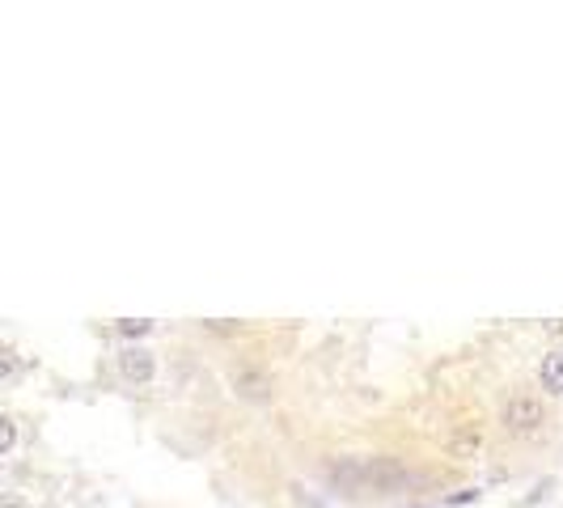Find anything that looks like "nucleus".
Wrapping results in <instances>:
<instances>
[{
    "instance_id": "1",
    "label": "nucleus",
    "mask_w": 563,
    "mask_h": 508,
    "mask_svg": "<svg viewBox=\"0 0 563 508\" xmlns=\"http://www.w3.org/2000/svg\"><path fill=\"white\" fill-rule=\"evenodd\" d=\"M546 424V411L538 398H529V394H517V398H508L505 407V428L517 432V436H534V432Z\"/></svg>"
},
{
    "instance_id": "2",
    "label": "nucleus",
    "mask_w": 563,
    "mask_h": 508,
    "mask_svg": "<svg viewBox=\"0 0 563 508\" xmlns=\"http://www.w3.org/2000/svg\"><path fill=\"white\" fill-rule=\"evenodd\" d=\"M229 386H234L242 398H251V403H267L272 398V377L263 369H254V365H237L234 373H229Z\"/></svg>"
},
{
    "instance_id": "3",
    "label": "nucleus",
    "mask_w": 563,
    "mask_h": 508,
    "mask_svg": "<svg viewBox=\"0 0 563 508\" xmlns=\"http://www.w3.org/2000/svg\"><path fill=\"white\" fill-rule=\"evenodd\" d=\"M119 373H123L127 381H136V386L153 381V373H157L153 352H144V348H127V352L119 356Z\"/></svg>"
},
{
    "instance_id": "4",
    "label": "nucleus",
    "mask_w": 563,
    "mask_h": 508,
    "mask_svg": "<svg viewBox=\"0 0 563 508\" xmlns=\"http://www.w3.org/2000/svg\"><path fill=\"white\" fill-rule=\"evenodd\" d=\"M538 381H543L546 394H563V352H559V348L543 356V365H538Z\"/></svg>"
},
{
    "instance_id": "5",
    "label": "nucleus",
    "mask_w": 563,
    "mask_h": 508,
    "mask_svg": "<svg viewBox=\"0 0 563 508\" xmlns=\"http://www.w3.org/2000/svg\"><path fill=\"white\" fill-rule=\"evenodd\" d=\"M153 331V322L149 318H119V335H127V339H140V335Z\"/></svg>"
},
{
    "instance_id": "6",
    "label": "nucleus",
    "mask_w": 563,
    "mask_h": 508,
    "mask_svg": "<svg viewBox=\"0 0 563 508\" xmlns=\"http://www.w3.org/2000/svg\"><path fill=\"white\" fill-rule=\"evenodd\" d=\"M13 441H18V424H13V419H0V450L9 453Z\"/></svg>"
},
{
    "instance_id": "7",
    "label": "nucleus",
    "mask_w": 563,
    "mask_h": 508,
    "mask_svg": "<svg viewBox=\"0 0 563 508\" xmlns=\"http://www.w3.org/2000/svg\"><path fill=\"white\" fill-rule=\"evenodd\" d=\"M18 373V360H13V352H4V377H13Z\"/></svg>"
}]
</instances>
